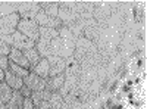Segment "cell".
<instances>
[{"mask_svg":"<svg viewBox=\"0 0 147 109\" xmlns=\"http://www.w3.org/2000/svg\"><path fill=\"white\" fill-rule=\"evenodd\" d=\"M16 31L24 34L25 37H28L34 43H37L40 39V27L34 19H19Z\"/></svg>","mask_w":147,"mask_h":109,"instance_id":"1","label":"cell"},{"mask_svg":"<svg viewBox=\"0 0 147 109\" xmlns=\"http://www.w3.org/2000/svg\"><path fill=\"white\" fill-rule=\"evenodd\" d=\"M41 9L38 2H16V14L21 19H34Z\"/></svg>","mask_w":147,"mask_h":109,"instance_id":"2","label":"cell"},{"mask_svg":"<svg viewBox=\"0 0 147 109\" xmlns=\"http://www.w3.org/2000/svg\"><path fill=\"white\" fill-rule=\"evenodd\" d=\"M49 62V77H56V75H60L65 72V68H66V59L60 58V56H50L47 59Z\"/></svg>","mask_w":147,"mask_h":109,"instance_id":"3","label":"cell"},{"mask_svg":"<svg viewBox=\"0 0 147 109\" xmlns=\"http://www.w3.org/2000/svg\"><path fill=\"white\" fill-rule=\"evenodd\" d=\"M24 86H27L31 90V93L43 91V90H46V80L30 71V74L24 78Z\"/></svg>","mask_w":147,"mask_h":109,"instance_id":"4","label":"cell"},{"mask_svg":"<svg viewBox=\"0 0 147 109\" xmlns=\"http://www.w3.org/2000/svg\"><path fill=\"white\" fill-rule=\"evenodd\" d=\"M12 39H13V40H12V47H13V49L21 50V52L35 47V43H34L32 40H30L28 37H25L24 34H21V32H18V31L13 34V37H12Z\"/></svg>","mask_w":147,"mask_h":109,"instance_id":"5","label":"cell"},{"mask_svg":"<svg viewBox=\"0 0 147 109\" xmlns=\"http://www.w3.org/2000/svg\"><path fill=\"white\" fill-rule=\"evenodd\" d=\"M63 83H65V74H60L56 77H49L46 80V90H49L50 93H57L62 89Z\"/></svg>","mask_w":147,"mask_h":109,"instance_id":"6","label":"cell"},{"mask_svg":"<svg viewBox=\"0 0 147 109\" xmlns=\"http://www.w3.org/2000/svg\"><path fill=\"white\" fill-rule=\"evenodd\" d=\"M35 50L38 52L41 59H49L50 56H53V50H52V44L50 41L38 39V41L35 43Z\"/></svg>","mask_w":147,"mask_h":109,"instance_id":"7","label":"cell"},{"mask_svg":"<svg viewBox=\"0 0 147 109\" xmlns=\"http://www.w3.org/2000/svg\"><path fill=\"white\" fill-rule=\"evenodd\" d=\"M7 58H9L10 62H13V64H16V65H19V66H22V68H25V69L30 71V64H28V60L25 59V56H24V53L21 50L13 49V47H12Z\"/></svg>","mask_w":147,"mask_h":109,"instance_id":"8","label":"cell"},{"mask_svg":"<svg viewBox=\"0 0 147 109\" xmlns=\"http://www.w3.org/2000/svg\"><path fill=\"white\" fill-rule=\"evenodd\" d=\"M5 83H6L13 91H19L21 87L24 86V80H22L21 77L15 75L13 72H10V71H6V72H5Z\"/></svg>","mask_w":147,"mask_h":109,"instance_id":"9","label":"cell"},{"mask_svg":"<svg viewBox=\"0 0 147 109\" xmlns=\"http://www.w3.org/2000/svg\"><path fill=\"white\" fill-rule=\"evenodd\" d=\"M24 102H25V97H24L19 91H13L10 100L6 105H3V106H5V109H22Z\"/></svg>","mask_w":147,"mask_h":109,"instance_id":"10","label":"cell"},{"mask_svg":"<svg viewBox=\"0 0 147 109\" xmlns=\"http://www.w3.org/2000/svg\"><path fill=\"white\" fill-rule=\"evenodd\" d=\"M40 9L44 12L46 15L57 18V12H59V2H38Z\"/></svg>","mask_w":147,"mask_h":109,"instance_id":"11","label":"cell"},{"mask_svg":"<svg viewBox=\"0 0 147 109\" xmlns=\"http://www.w3.org/2000/svg\"><path fill=\"white\" fill-rule=\"evenodd\" d=\"M49 62H47V59H40L38 60V64H37L32 69H31V72H34V74H37L38 77H41V78H44V80H47L49 78Z\"/></svg>","mask_w":147,"mask_h":109,"instance_id":"12","label":"cell"},{"mask_svg":"<svg viewBox=\"0 0 147 109\" xmlns=\"http://www.w3.org/2000/svg\"><path fill=\"white\" fill-rule=\"evenodd\" d=\"M22 53H24V56H25V59L28 60V64H30V71H31L37 64H38V60L41 59L40 55H38V52L35 50V47H32V49H28V50H24Z\"/></svg>","mask_w":147,"mask_h":109,"instance_id":"13","label":"cell"},{"mask_svg":"<svg viewBox=\"0 0 147 109\" xmlns=\"http://www.w3.org/2000/svg\"><path fill=\"white\" fill-rule=\"evenodd\" d=\"M16 14V2H0V18Z\"/></svg>","mask_w":147,"mask_h":109,"instance_id":"14","label":"cell"},{"mask_svg":"<svg viewBox=\"0 0 147 109\" xmlns=\"http://www.w3.org/2000/svg\"><path fill=\"white\" fill-rule=\"evenodd\" d=\"M12 94H13V90H12L5 81L0 83V103H2V105H6V103L10 100Z\"/></svg>","mask_w":147,"mask_h":109,"instance_id":"15","label":"cell"},{"mask_svg":"<svg viewBox=\"0 0 147 109\" xmlns=\"http://www.w3.org/2000/svg\"><path fill=\"white\" fill-rule=\"evenodd\" d=\"M59 37V31L55 28H47V27H40V39L52 41Z\"/></svg>","mask_w":147,"mask_h":109,"instance_id":"16","label":"cell"},{"mask_svg":"<svg viewBox=\"0 0 147 109\" xmlns=\"http://www.w3.org/2000/svg\"><path fill=\"white\" fill-rule=\"evenodd\" d=\"M49 105H50L52 109H63V97L59 93H52L50 99H49Z\"/></svg>","mask_w":147,"mask_h":109,"instance_id":"17","label":"cell"},{"mask_svg":"<svg viewBox=\"0 0 147 109\" xmlns=\"http://www.w3.org/2000/svg\"><path fill=\"white\" fill-rule=\"evenodd\" d=\"M7 71L13 72L15 75L21 77L22 80H24V78H25V77L30 74V71H28V69L22 68V66H19V65H16V64H13V62H10V60H9V69H7Z\"/></svg>","mask_w":147,"mask_h":109,"instance_id":"18","label":"cell"},{"mask_svg":"<svg viewBox=\"0 0 147 109\" xmlns=\"http://www.w3.org/2000/svg\"><path fill=\"white\" fill-rule=\"evenodd\" d=\"M12 47L9 44H6L3 40H0V56H9Z\"/></svg>","mask_w":147,"mask_h":109,"instance_id":"19","label":"cell"},{"mask_svg":"<svg viewBox=\"0 0 147 109\" xmlns=\"http://www.w3.org/2000/svg\"><path fill=\"white\" fill-rule=\"evenodd\" d=\"M0 69L6 72L9 69V58L7 56H0Z\"/></svg>","mask_w":147,"mask_h":109,"instance_id":"20","label":"cell"},{"mask_svg":"<svg viewBox=\"0 0 147 109\" xmlns=\"http://www.w3.org/2000/svg\"><path fill=\"white\" fill-rule=\"evenodd\" d=\"M34 109H52V108H50V105H49L47 100H43V102L35 103L34 105Z\"/></svg>","mask_w":147,"mask_h":109,"instance_id":"21","label":"cell"},{"mask_svg":"<svg viewBox=\"0 0 147 109\" xmlns=\"http://www.w3.org/2000/svg\"><path fill=\"white\" fill-rule=\"evenodd\" d=\"M19 93H21V94H22L25 99L31 97V90H30L27 86H22V87H21V90H19Z\"/></svg>","mask_w":147,"mask_h":109,"instance_id":"22","label":"cell"},{"mask_svg":"<svg viewBox=\"0 0 147 109\" xmlns=\"http://www.w3.org/2000/svg\"><path fill=\"white\" fill-rule=\"evenodd\" d=\"M22 109H34V103H32V100H31L30 97H28V99H25Z\"/></svg>","mask_w":147,"mask_h":109,"instance_id":"23","label":"cell"},{"mask_svg":"<svg viewBox=\"0 0 147 109\" xmlns=\"http://www.w3.org/2000/svg\"><path fill=\"white\" fill-rule=\"evenodd\" d=\"M2 81H5V72L0 69V83H2Z\"/></svg>","mask_w":147,"mask_h":109,"instance_id":"24","label":"cell"},{"mask_svg":"<svg viewBox=\"0 0 147 109\" xmlns=\"http://www.w3.org/2000/svg\"><path fill=\"white\" fill-rule=\"evenodd\" d=\"M2 106H3V105H2V103H0V109H2Z\"/></svg>","mask_w":147,"mask_h":109,"instance_id":"25","label":"cell"}]
</instances>
